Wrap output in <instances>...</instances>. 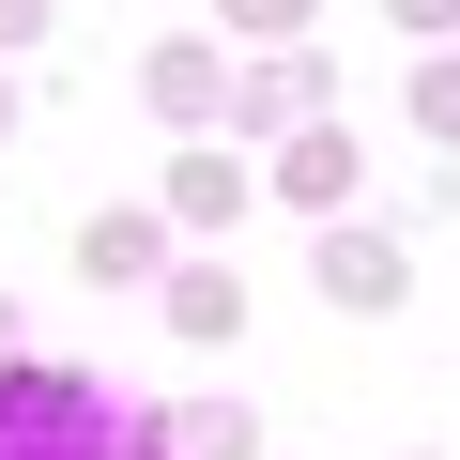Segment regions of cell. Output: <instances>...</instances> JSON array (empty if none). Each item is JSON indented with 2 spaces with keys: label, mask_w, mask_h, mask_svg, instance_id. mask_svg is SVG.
I'll use <instances>...</instances> for the list:
<instances>
[{
  "label": "cell",
  "mask_w": 460,
  "mask_h": 460,
  "mask_svg": "<svg viewBox=\"0 0 460 460\" xmlns=\"http://www.w3.org/2000/svg\"><path fill=\"white\" fill-rule=\"evenodd\" d=\"M429 123H445V138H460V62H445V77H429Z\"/></svg>",
  "instance_id": "obj_1"
}]
</instances>
